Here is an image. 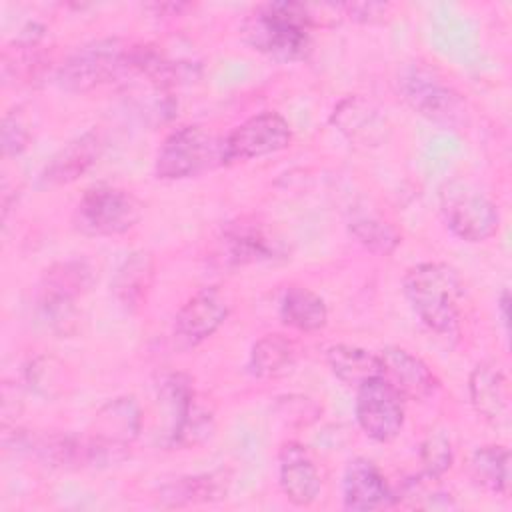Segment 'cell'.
Returning <instances> with one entry per match:
<instances>
[{"label": "cell", "mask_w": 512, "mask_h": 512, "mask_svg": "<svg viewBox=\"0 0 512 512\" xmlns=\"http://www.w3.org/2000/svg\"><path fill=\"white\" fill-rule=\"evenodd\" d=\"M292 142L288 120L272 110L258 112L238 124L222 140V164L246 162L286 150Z\"/></svg>", "instance_id": "8"}, {"label": "cell", "mask_w": 512, "mask_h": 512, "mask_svg": "<svg viewBox=\"0 0 512 512\" xmlns=\"http://www.w3.org/2000/svg\"><path fill=\"white\" fill-rule=\"evenodd\" d=\"M342 16H348L350 20L362 22V24H374L382 22L384 16L390 12V4L384 2H354V4H340Z\"/></svg>", "instance_id": "33"}, {"label": "cell", "mask_w": 512, "mask_h": 512, "mask_svg": "<svg viewBox=\"0 0 512 512\" xmlns=\"http://www.w3.org/2000/svg\"><path fill=\"white\" fill-rule=\"evenodd\" d=\"M348 230L358 244H362L366 250L378 256L392 254L402 242V236L394 228V224L378 216H366V214L354 216L348 224Z\"/></svg>", "instance_id": "26"}, {"label": "cell", "mask_w": 512, "mask_h": 512, "mask_svg": "<svg viewBox=\"0 0 512 512\" xmlns=\"http://www.w3.org/2000/svg\"><path fill=\"white\" fill-rule=\"evenodd\" d=\"M142 218V202L128 190L96 186L78 200L72 224L86 236H118L134 228Z\"/></svg>", "instance_id": "6"}, {"label": "cell", "mask_w": 512, "mask_h": 512, "mask_svg": "<svg viewBox=\"0 0 512 512\" xmlns=\"http://www.w3.org/2000/svg\"><path fill=\"white\" fill-rule=\"evenodd\" d=\"M214 430V416L212 412L194 400L186 416L178 422V426L166 436V444L174 448H190L202 444Z\"/></svg>", "instance_id": "29"}, {"label": "cell", "mask_w": 512, "mask_h": 512, "mask_svg": "<svg viewBox=\"0 0 512 512\" xmlns=\"http://www.w3.org/2000/svg\"><path fill=\"white\" fill-rule=\"evenodd\" d=\"M296 344L282 334H264L250 350L248 368L258 378L284 374L296 360Z\"/></svg>", "instance_id": "25"}, {"label": "cell", "mask_w": 512, "mask_h": 512, "mask_svg": "<svg viewBox=\"0 0 512 512\" xmlns=\"http://www.w3.org/2000/svg\"><path fill=\"white\" fill-rule=\"evenodd\" d=\"M472 478L492 494L510 492V450L500 444L478 448L470 458Z\"/></svg>", "instance_id": "24"}, {"label": "cell", "mask_w": 512, "mask_h": 512, "mask_svg": "<svg viewBox=\"0 0 512 512\" xmlns=\"http://www.w3.org/2000/svg\"><path fill=\"white\" fill-rule=\"evenodd\" d=\"M278 480L294 506L312 504L322 488L316 464L300 442H286L278 452Z\"/></svg>", "instance_id": "15"}, {"label": "cell", "mask_w": 512, "mask_h": 512, "mask_svg": "<svg viewBox=\"0 0 512 512\" xmlns=\"http://www.w3.org/2000/svg\"><path fill=\"white\" fill-rule=\"evenodd\" d=\"M378 356L382 362V376L402 394V398L426 400L438 392L440 380L420 356L400 346H386Z\"/></svg>", "instance_id": "13"}, {"label": "cell", "mask_w": 512, "mask_h": 512, "mask_svg": "<svg viewBox=\"0 0 512 512\" xmlns=\"http://www.w3.org/2000/svg\"><path fill=\"white\" fill-rule=\"evenodd\" d=\"M448 496L450 494L440 484V476H432L424 470L422 474L404 480L400 490L394 492L396 504H406L412 508L448 506Z\"/></svg>", "instance_id": "27"}, {"label": "cell", "mask_w": 512, "mask_h": 512, "mask_svg": "<svg viewBox=\"0 0 512 512\" xmlns=\"http://www.w3.org/2000/svg\"><path fill=\"white\" fill-rule=\"evenodd\" d=\"M326 362L332 374L350 388H358L364 382L382 376L380 356L358 346L334 344L326 352Z\"/></svg>", "instance_id": "21"}, {"label": "cell", "mask_w": 512, "mask_h": 512, "mask_svg": "<svg viewBox=\"0 0 512 512\" xmlns=\"http://www.w3.org/2000/svg\"><path fill=\"white\" fill-rule=\"evenodd\" d=\"M92 284H94V270L88 262L64 260V262L52 264L44 272L38 294L76 300L82 294H86Z\"/></svg>", "instance_id": "23"}, {"label": "cell", "mask_w": 512, "mask_h": 512, "mask_svg": "<svg viewBox=\"0 0 512 512\" xmlns=\"http://www.w3.org/2000/svg\"><path fill=\"white\" fill-rule=\"evenodd\" d=\"M280 318L300 332H318L328 322L326 302L306 286H288L280 300Z\"/></svg>", "instance_id": "22"}, {"label": "cell", "mask_w": 512, "mask_h": 512, "mask_svg": "<svg viewBox=\"0 0 512 512\" xmlns=\"http://www.w3.org/2000/svg\"><path fill=\"white\" fill-rule=\"evenodd\" d=\"M452 444L442 432H432L420 444L422 470L432 476H442L452 466Z\"/></svg>", "instance_id": "30"}, {"label": "cell", "mask_w": 512, "mask_h": 512, "mask_svg": "<svg viewBox=\"0 0 512 512\" xmlns=\"http://www.w3.org/2000/svg\"><path fill=\"white\" fill-rule=\"evenodd\" d=\"M222 164V140L206 128L186 124L172 130L158 148L154 174L160 180H184Z\"/></svg>", "instance_id": "5"}, {"label": "cell", "mask_w": 512, "mask_h": 512, "mask_svg": "<svg viewBox=\"0 0 512 512\" xmlns=\"http://www.w3.org/2000/svg\"><path fill=\"white\" fill-rule=\"evenodd\" d=\"M440 212L450 232L470 244L486 242L498 232V206L474 184L452 178L440 188Z\"/></svg>", "instance_id": "4"}, {"label": "cell", "mask_w": 512, "mask_h": 512, "mask_svg": "<svg viewBox=\"0 0 512 512\" xmlns=\"http://www.w3.org/2000/svg\"><path fill=\"white\" fill-rule=\"evenodd\" d=\"M130 70V44L120 38H104L84 44L70 54L56 72L62 90L82 94L108 84Z\"/></svg>", "instance_id": "3"}, {"label": "cell", "mask_w": 512, "mask_h": 512, "mask_svg": "<svg viewBox=\"0 0 512 512\" xmlns=\"http://www.w3.org/2000/svg\"><path fill=\"white\" fill-rule=\"evenodd\" d=\"M404 294L422 324L440 338L456 340L462 324L464 284L458 272L442 262H422L404 276Z\"/></svg>", "instance_id": "2"}, {"label": "cell", "mask_w": 512, "mask_h": 512, "mask_svg": "<svg viewBox=\"0 0 512 512\" xmlns=\"http://www.w3.org/2000/svg\"><path fill=\"white\" fill-rule=\"evenodd\" d=\"M336 128L354 142L376 144L384 138L386 120L362 98H346L332 114Z\"/></svg>", "instance_id": "20"}, {"label": "cell", "mask_w": 512, "mask_h": 512, "mask_svg": "<svg viewBox=\"0 0 512 512\" xmlns=\"http://www.w3.org/2000/svg\"><path fill=\"white\" fill-rule=\"evenodd\" d=\"M154 284V258L146 250L126 256L112 278V294L126 310H138Z\"/></svg>", "instance_id": "19"}, {"label": "cell", "mask_w": 512, "mask_h": 512, "mask_svg": "<svg viewBox=\"0 0 512 512\" xmlns=\"http://www.w3.org/2000/svg\"><path fill=\"white\" fill-rule=\"evenodd\" d=\"M36 316L46 330H50L58 336H70L78 330L80 312L76 308V300L38 294Z\"/></svg>", "instance_id": "28"}, {"label": "cell", "mask_w": 512, "mask_h": 512, "mask_svg": "<svg viewBox=\"0 0 512 512\" xmlns=\"http://www.w3.org/2000/svg\"><path fill=\"white\" fill-rule=\"evenodd\" d=\"M402 98L422 116L436 124L454 126L464 120V102L460 94L446 84L434 70L412 64L398 76Z\"/></svg>", "instance_id": "7"}, {"label": "cell", "mask_w": 512, "mask_h": 512, "mask_svg": "<svg viewBox=\"0 0 512 512\" xmlns=\"http://www.w3.org/2000/svg\"><path fill=\"white\" fill-rule=\"evenodd\" d=\"M104 140L98 130H88L62 146L40 172V186H64L84 176L100 158Z\"/></svg>", "instance_id": "14"}, {"label": "cell", "mask_w": 512, "mask_h": 512, "mask_svg": "<svg viewBox=\"0 0 512 512\" xmlns=\"http://www.w3.org/2000/svg\"><path fill=\"white\" fill-rule=\"evenodd\" d=\"M142 416L132 396H118L98 408L92 420L90 436L116 460L126 456V448L136 440Z\"/></svg>", "instance_id": "11"}, {"label": "cell", "mask_w": 512, "mask_h": 512, "mask_svg": "<svg viewBox=\"0 0 512 512\" xmlns=\"http://www.w3.org/2000/svg\"><path fill=\"white\" fill-rule=\"evenodd\" d=\"M508 306H510V292L508 288H504L498 298V308H500V320L506 328H508Z\"/></svg>", "instance_id": "34"}, {"label": "cell", "mask_w": 512, "mask_h": 512, "mask_svg": "<svg viewBox=\"0 0 512 512\" xmlns=\"http://www.w3.org/2000/svg\"><path fill=\"white\" fill-rule=\"evenodd\" d=\"M342 500L346 510H382L396 506L394 490L380 468L368 458H354L342 474Z\"/></svg>", "instance_id": "12"}, {"label": "cell", "mask_w": 512, "mask_h": 512, "mask_svg": "<svg viewBox=\"0 0 512 512\" xmlns=\"http://www.w3.org/2000/svg\"><path fill=\"white\" fill-rule=\"evenodd\" d=\"M468 392L474 410L484 420L496 422L506 414L510 400L508 378L494 362H482L470 372Z\"/></svg>", "instance_id": "17"}, {"label": "cell", "mask_w": 512, "mask_h": 512, "mask_svg": "<svg viewBox=\"0 0 512 512\" xmlns=\"http://www.w3.org/2000/svg\"><path fill=\"white\" fill-rule=\"evenodd\" d=\"M354 412L358 426L376 442L394 440L404 426V398L384 376L356 388Z\"/></svg>", "instance_id": "9"}, {"label": "cell", "mask_w": 512, "mask_h": 512, "mask_svg": "<svg viewBox=\"0 0 512 512\" xmlns=\"http://www.w3.org/2000/svg\"><path fill=\"white\" fill-rule=\"evenodd\" d=\"M232 474L228 470H212L206 474L184 476L160 488V504L164 506H188L206 504L226 498L230 490Z\"/></svg>", "instance_id": "18"}, {"label": "cell", "mask_w": 512, "mask_h": 512, "mask_svg": "<svg viewBox=\"0 0 512 512\" xmlns=\"http://www.w3.org/2000/svg\"><path fill=\"white\" fill-rule=\"evenodd\" d=\"M30 128L22 116L20 108L8 110L2 120V150L6 156L22 154L30 144Z\"/></svg>", "instance_id": "32"}, {"label": "cell", "mask_w": 512, "mask_h": 512, "mask_svg": "<svg viewBox=\"0 0 512 512\" xmlns=\"http://www.w3.org/2000/svg\"><path fill=\"white\" fill-rule=\"evenodd\" d=\"M322 4L264 2L244 18V42L278 62L304 60L312 46V30L322 24Z\"/></svg>", "instance_id": "1"}, {"label": "cell", "mask_w": 512, "mask_h": 512, "mask_svg": "<svg viewBox=\"0 0 512 512\" xmlns=\"http://www.w3.org/2000/svg\"><path fill=\"white\" fill-rule=\"evenodd\" d=\"M64 380L62 366L54 358H36L26 368V384H30L32 390H36L42 396H52L56 390H60Z\"/></svg>", "instance_id": "31"}, {"label": "cell", "mask_w": 512, "mask_h": 512, "mask_svg": "<svg viewBox=\"0 0 512 512\" xmlns=\"http://www.w3.org/2000/svg\"><path fill=\"white\" fill-rule=\"evenodd\" d=\"M226 260L238 266L266 262L282 254L280 242L274 240L260 224L238 220L224 228L222 236Z\"/></svg>", "instance_id": "16"}, {"label": "cell", "mask_w": 512, "mask_h": 512, "mask_svg": "<svg viewBox=\"0 0 512 512\" xmlns=\"http://www.w3.org/2000/svg\"><path fill=\"white\" fill-rule=\"evenodd\" d=\"M230 300L220 286H206L192 294L174 318L176 340L190 348L210 338L228 318Z\"/></svg>", "instance_id": "10"}]
</instances>
